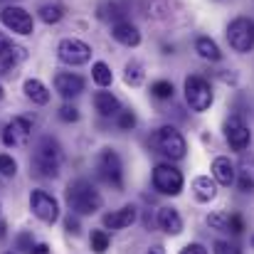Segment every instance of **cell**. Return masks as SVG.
<instances>
[{"mask_svg":"<svg viewBox=\"0 0 254 254\" xmlns=\"http://www.w3.org/2000/svg\"><path fill=\"white\" fill-rule=\"evenodd\" d=\"M94 109L101 116H116L121 111V101L111 94V91H96L94 94Z\"/></svg>","mask_w":254,"mask_h":254,"instance_id":"44dd1931","label":"cell"},{"mask_svg":"<svg viewBox=\"0 0 254 254\" xmlns=\"http://www.w3.org/2000/svg\"><path fill=\"white\" fill-rule=\"evenodd\" d=\"M25 57H27V50L22 45H17L12 40L7 45H2L0 47V74H7L10 69H15L20 62H25Z\"/></svg>","mask_w":254,"mask_h":254,"instance_id":"5bb4252c","label":"cell"},{"mask_svg":"<svg viewBox=\"0 0 254 254\" xmlns=\"http://www.w3.org/2000/svg\"><path fill=\"white\" fill-rule=\"evenodd\" d=\"M212 178H215L217 185H225V188L235 185V180H237V170H235V166H232V161L225 158V156L215 158V161H212Z\"/></svg>","mask_w":254,"mask_h":254,"instance_id":"e0dca14e","label":"cell"},{"mask_svg":"<svg viewBox=\"0 0 254 254\" xmlns=\"http://www.w3.org/2000/svg\"><path fill=\"white\" fill-rule=\"evenodd\" d=\"M86 82L79 77V74H72V72H60L55 74V89L57 94H62L64 99H74L84 91Z\"/></svg>","mask_w":254,"mask_h":254,"instance_id":"4fadbf2b","label":"cell"},{"mask_svg":"<svg viewBox=\"0 0 254 254\" xmlns=\"http://www.w3.org/2000/svg\"><path fill=\"white\" fill-rule=\"evenodd\" d=\"M180 254H207V250L202 247V245H197V242H192V245H185Z\"/></svg>","mask_w":254,"mask_h":254,"instance_id":"8d00e7d4","label":"cell"},{"mask_svg":"<svg viewBox=\"0 0 254 254\" xmlns=\"http://www.w3.org/2000/svg\"><path fill=\"white\" fill-rule=\"evenodd\" d=\"M173 82H166V79H161V82H153L151 84V94L156 96V99H173Z\"/></svg>","mask_w":254,"mask_h":254,"instance_id":"f546056e","label":"cell"},{"mask_svg":"<svg viewBox=\"0 0 254 254\" xmlns=\"http://www.w3.org/2000/svg\"><path fill=\"white\" fill-rule=\"evenodd\" d=\"M64 17V10H62V5H42L40 7V20L42 22H47V25H57L60 20Z\"/></svg>","mask_w":254,"mask_h":254,"instance_id":"d4e9b609","label":"cell"},{"mask_svg":"<svg viewBox=\"0 0 254 254\" xmlns=\"http://www.w3.org/2000/svg\"><path fill=\"white\" fill-rule=\"evenodd\" d=\"M183 185H185L183 173L175 168V166H170V163H158V166L153 168V188H156L161 195L175 197V195L183 192Z\"/></svg>","mask_w":254,"mask_h":254,"instance_id":"52a82bcc","label":"cell"},{"mask_svg":"<svg viewBox=\"0 0 254 254\" xmlns=\"http://www.w3.org/2000/svg\"><path fill=\"white\" fill-rule=\"evenodd\" d=\"M148 254H166V252H163V247H161V245H156V247H151V250H148Z\"/></svg>","mask_w":254,"mask_h":254,"instance_id":"ab89813d","label":"cell"},{"mask_svg":"<svg viewBox=\"0 0 254 254\" xmlns=\"http://www.w3.org/2000/svg\"><path fill=\"white\" fill-rule=\"evenodd\" d=\"M195 52H197L202 60H207V62H220V60H222V52H220L217 42L210 40V37H197V42H195Z\"/></svg>","mask_w":254,"mask_h":254,"instance_id":"603a6c76","label":"cell"},{"mask_svg":"<svg viewBox=\"0 0 254 254\" xmlns=\"http://www.w3.org/2000/svg\"><path fill=\"white\" fill-rule=\"evenodd\" d=\"M151 146H153L161 156L170 158V161H183L185 153H188V143H185L183 133H180L178 128H173V126H161V128L151 136Z\"/></svg>","mask_w":254,"mask_h":254,"instance_id":"3957f363","label":"cell"},{"mask_svg":"<svg viewBox=\"0 0 254 254\" xmlns=\"http://www.w3.org/2000/svg\"><path fill=\"white\" fill-rule=\"evenodd\" d=\"M230 232L232 235H242L245 232V217L242 215H230Z\"/></svg>","mask_w":254,"mask_h":254,"instance_id":"d590c367","label":"cell"},{"mask_svg":"<svg viewBox=\"0 0 254 254\" xmlns=\"http://www.w3.org/2000/svg\"><path fill=\"white\" fill-rule=\"evenodd\" d=\"M2 94H5V91H2V86H0V99H2Z\"/></svg>","mask_w":254,"mask_h":254,"instance_id":"7bdbcfd3","label":"cell"},{"mask_svg":"<svg viewBox=\"0 0 254 254\" xmlns=\"http://www.w3.org/2000/svg\"><path fill=\"white\" fill-rule=\"evenodd\" d=\"M67 202H69V207L77 215H94L96 210H101L104 200H101L99 190L89 180L79 178V180H72L67 185Z\"/></svg>","mask_w":254,"mask_h":254,"instance_id":"7a4b0ae2","label":"cell"},{"mask_svg":"<svg viewBox=\"0 0 254 254\" xmlns=\"http://www.w3.org/2000/svg\"><path fill=\"white\" fill-rule=\"evenodd\" d=\"M143 77H146V72H143V64H141V62H128V64H126V74H124L126 84L138 86L143 82Z\"/></svg>","mask_w":254,"mask_h":254,"instance_id":"484cf974","label":"cell"},{"mask_svg":"<svg viewBox=\"0 0 254 254\" xmlns=\"http://www.w3.org/2000/svg\"><path fill=\"white\" fill-rule=\"evenodd\" d=\"M215 254H242V250L235 245V242H225V240H217L215 242Z\"/></svg>","mask_w":254,"mask_h":254,"instance_id":"e575fe53","label":"cell"},{"mask_svg":"<svg viewBox=\"0 0 254 254\" xmlns=\"http://www.w3.org/2000/svg\"><path fill=\"white\" fill-rule=\"evenodd\" d=\"M227 42L235 52L247 55L254 47V20L252 17H235L227 25Z\"/></svg>","mask_w":254,"mask_h":254,"instance_id":"5b68a950","label":"cell"},{"mask_svg":"<svg viewBox=\"0 0 254 254\" xmlns=\"http://www.w3.org/2000/svg\"><path fill=\"white\" fill-rule=\"evenodd\" d=\"M111 37H114L116 42H121L124 47H138V45H141V32H138V27H136L133 22H126V20L114 22Z\"/></svg>","mask_w":254,"mask_h":254,"instance_id":"9a60e30c","label":"cell"},{"mask_svg":"<svg viewBox=\"0 0 254 254\" xmlns=\"http://www.w3.org/2000/svg\"><path fill=\"white\" fill-rule=\"evenodd\" d=\"M5 230H7V227H5V222H0V240L5 237Z\"/></svg>","mask_w":254,"mask_h":254,"instance_id":"b9f144b4","label":"cell"},{"mask_svg":"<svg viewBox=\"0 0 254 254\" xmlns=\"http://www.w3.org/2000/svg\"><path fill=\"white\" fill-rule=\"evenodd\" d=\"M30 210H32V215L37 220H42L47 225H55L60 220V202L50 192H45V190H32V195H30Z\"/></svg>","mask_w":254,"mask_h":254,"instance_id":"9c48e42d","label":"cell"},{"mask_svg":"<svg viewBox=\"0 0 254 254\" xmlns=\"http://www.w3.org/2000/svg\"><path fill=\"white\" fill-rule=\"evenodd\" d=\"M116 116H119V128H124V131H131V128L136 126V121H138V119H136V114H133L131 109L119 111Z\"/></svg>","mask_w":254,"mask_h":254,"instance_id":"d6a6232c","label":"cell"},{"mask_svg":"<svg viewBox=\"0 0 254 254\" xmlns=\"http://www.w3.org/2000/svg\"><path fill=\"white\" fill-rule=\"evenodd\" d=\"M57 57L64 62V64H72V67H79L86 64L91 60V47L82 42V40H74V37H67L57 45Z\"/></svg>","mask_w":254,"mask_h":254,"instance_id":"30bf717a","label":"cell"},{"mask_svg":"<svg viewBox=\"0 0 254 254\" xmlns=\"http://www.w3.org/2000/svg\"><path fill=\"white\" fill-rule=\"evenodd\" d=\"M7 42H10V37H7L5 32H0V47H2V45H7Z\"/></svg>","mask_w":254,"mask_h":254,"instance_id":"60d3db41","label":"cell"},{"mask_svg":"<svg viewBox=\"0 0 254 254\" xmlns=\"http://www.w3.org/2000/svg\"><path fill=\"white\" fill-rule=\"evenodd\" d=\"M64 227H67V232L79 235V220H77V217H72V215H69V217L64 220Z\"/></svg>","mask_w":254,"mask_h":254,"instance_id":"74e56055","label":"cell"},{"mask_svg":"<svg viewBox=\"0 0 254 254\" xmlns=\"http://www.w3.org/2000/svg\"><path fill=\"white\" fill-rule=\"evenodd\" d=\"M158 227L170 237H178L183 232V217L178 215L175 207H161L158 210Z\"/></svg>","mask_w":254,"mask_h":254,"instance_id":"d6986e66","label":"cell"},{"mask_svg":"<svg viewBox=\"0 0 254 254\" xmlns=\"http://www.w3.org/2000/svg\"><path fill=\"white\" fill-rule=\"evenodd\" d=\"M207 225L217 232H230V215L227 212H212V215H207Z\"/></svg>","mask_w":254,"mask_h":254,"instance_id":"f1b7e54d","label":"cell"},{"mask_svg":"<svg viewBox=\"0 0 254 254\" xmlns=\"http://www.w3.org/2000/svg\"><path fill=\"white\" fill-rule=\"evenodd\" d=\"M30 133H32V121L22 119V116H15L2 128V143L7 148H20V146H25L30 141Z\"/></svg>","mask_w":254,"mask_h":254,"instance_id":"8fae6325","label":"cell"},{"mask_svg":"<svg viewBox=\"0 0 254 254\" xmlns=\"http://www.w3.org/2000/svg\"><path fill=\"white\" fill-rule=\"evenodd\" d=\"M240 190L245 192H252L254 190V156L252 153H242L240 158V166H237V180Z\"/></svg>","mask_w":254,"mask_h":254,"instance_id":"ac0fdd59","label":"cell"},{"mask_svg":"<svg viewBox=\"0 0 254 254\" xmlns=\"http://www.w3.org/2000/svg\"><path fill=\"white\" fill-rule=\"evenodd\" d=\"M252 247H254V235H252Z\"/></svg>","mask_w":254,"mask_h":254,"instance_id":"ee69618b","label":"cell"},{"mask_svg":"<svg viewBox=\"0 0 254 254\" xmlns=\"http://www.w3.org/2000/svg\"><path fill=\"white\" fill-rule=\"evenodd\" d=\"M7 254H12V252H7Z\"/></svg>","mask_w":254,"mask_h":254,"instance_id":"f6af8a7d","label":"cell"},{"mask_svg":"<svg viewBox=\"0 0 254 254\" xmlns=\"http://www.w3.org/2000/svg\"><path fill=\"white\" fill-rule=\"evenodd\" d=\"M192 192H195V200H200V202L215 200V197H217V183H215V178H210V175H197V178L192 180Z\"/></svg>","mask_w":254,"mask_h":254,"instance_id":"ffe728a7","label":"cell"},{"mask_svg":"<svg viewBox=\"0 0 254 254\" xmlns=\"http://www.w3.org/2000/svg\"><path fill=\"white\" fill-rule=\"evenodd\" d=\"M0 173H2L5 178H12V175L17 173V163H15V158H12V156L0 153Z\"/></svg>","mask_w":254,"mask_h":254,"instance_id":"1f68e13d","label":"cell"},{"mask_svg":"<svg viewBox=\"0 0 254 254\" xmlns=\"http://www.w3.org/2000/svg\"><path fill=\"white\" fill-rule=\"evenodd\" d=\"M185 101H188V106H190L192 111H197V114L207 111V109L212 106V101H215L212 86L207 84V79H202V77H197V74H190V77L185 79Z\"/></svg>","mask_w":254,"mask_h":254,"instance_id":"277c9868","label":"cell"},{"mask_svg":"<svg viewBox=\"0 0 254 254\" xmlns=\"http://www.w3.org/2000/svg\"><path fill=\"white\" fill-rule=\"evenodd\" d=\"M60 119L67 121V124H74V121H79V109L72 106V104H64V106L60 109Z\"/></svg>","mask_w":254,"mask_h":254,"instance_id":"836d02e7","label":"cell"},{"mask_svg":"<svg viewBox=\"0 0 254 254\" xmlns=\"http://www.w3.org/2000/svg\"><path fill=\"white\" fill-rule=\"evenodd\" d=\"M32 254H50V245H45V242H42V245H35V247H32Z\"/></svg>","mask_w":254,"mask_h":254,"instance_id":"f35d334b","label":"cell"},{"mask_svg":"<svg viewBox=\"0 0 254 254\" xmlns=\"http://www.w3.org/2000/svg\"><path fill=\"white\" fill-rule=\"evenodd\" d=\"M15 245H17V250L22 254H32V247H35V237H32V232H20L17 235V240H15Z\"/></svg>","mask_w":254,"mask_h":254,"instance_id":"4dcf8cb0","label":"cell"},{"mask_svg":"<svg viewBox=\"0 0 254 254\" xmlns=\"http://www.w3.org/2000/svg\"><path fill=\"white\" fill-rule=\"evenodd\" d=\"M0 22L10 30V32H17V35H32L35 30V20L32 15L20 7V5H7L0 10Z\"/></svg>","mask_w":254,"mask_h":254,"instance_id":"ba28073f","label":"cell"},{"mask_svg":"<svg viewBox=\"0 0 254 254\" xmlns=\"http://www.w3.org/2000/svg\"><path fill=\"white\" fill-rule=\"evenodd\" d=\"M133 222H136V207L133 205H124L121 210H114V212L104 215V227L106 230H124Z\"/></svg>","mask_w":254,"mask_h":254,"instance_id":"2e32d148","label":"cell"},{"mask_svg":"<svg viewBox=\"0 0 254 254\" xmlns=\"http://www.w3.org/2000/svg\"><path fill=\"white\" fill-rule=\"evenodd\" d=\"M22 91H25V96L32 101V104H47L50 101V91H47V86L42 84L40 79H27L25 86H22Z\"/></svg>","mask_w":254,"mask_h":254,"instance_id":"7402d4cb","label":"cell"},{"mask_svg":"<svg viewBox=\"0 0 254 254\" xmlns=\"http://www.w3.org/2000/svg\"><path fill=\"white\" fill-rule=\"evenodd\" d=\"M96 173L104 183H109L111 188L121 190L124 188V166H121V158L116 151L111 148H104L99 153V161H96Z\"/></svg>","mask_w":254,"mask_h":254,"instance_id":"8992f818","label":"cell"},{"mask_svg":"<svg viewBox=\"0 0 254 254\" xmlns=\"http://www.w3.org/2000/svg\"><path fill=\"white\" fill-rule=\"evenodd\" d=\"M99 17H101V20H114V22H119V20L124 17V7H121L119 2H104V5H99Z\"/></svg>","mask_w":254,"mask_h":254,"instance_id":"4316f807","label":"cell"},{"mask_svg":"<svg viewBox=\"0 0 254 254\" xmlns=\"http://www.w3.org/2000/svg\"><path fill=\"white\" fill-rule=\"evenodd\" d=\"M60 166H62V146L57 143V138L45 136L32 156V170L40 178H57L60 175Z\"/></svg>","mask_w":254,"mask_h":254,"instance_id":"6da1fadb","label":"cell"},{"mask_svg":"<svg viewBox=\"0 0 254 254\" xmlns=\"http://www.w3.org/2000/svg\"><path fill=\"white\" fill-rule=\"evenodd\" d=\"M225 138H227L232 151H245L250 146V141H252V131L242 121V116H230L225 121Z\"/></svg>","mask_w":254,"mask_h":254,"instance_id":"7c38bea8","label":"cell"},{"mask_svg":"<svg viewBox=\"0 0 254 254\" xmlns=\"http://www.w3.org/2000/svg\"><path fill=\"white\" fill-rule=\"evenodd\" d=\"M91 79H94L99 86H109L111 82H114V72L109 69V64L96 62V64L91 67Z\"/></svg>","mask_w":254,"mask_h":254,"instance_id":"cb8c5ba5","label":"cell"},{"mask_svg":"<svg viewBox=\"0 0 254 254\" xmlns=\"http://www.w3.org/2000/svg\"><path fill=\"white\" fill-rule=\"evenodd\" d=\"M89 245H91V252L104 254L109 250V235H106L104 230H94L91 237H89Z\"/></svg>","mask_w":254,"mask_h":254,"instance_id":"83f0119b","label":"cell"}]
</instances>
